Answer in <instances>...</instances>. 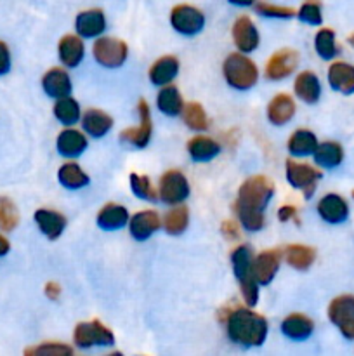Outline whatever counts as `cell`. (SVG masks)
I'll return each mask as SVG.
<instances>
[{
	"label": "cell",
	"mask_w": 354,
	"mask_h": 356,
	"mask_svg": "<svg viewBox=\"0 0 354 356\" xmlns=\"http://www.w3.org/2000/svg\"><path fill=\"white\" fill-rule=\"evenodd\" d=\"M183 118H184V124H186L189 129H193V131L201 132L208 127L207 113H205L203 106H201L200 103H196V101L184 104Z\"/></svg>",
	"instance_id": "38"
},
{
	"label": "cell",
	"mask_w": 354,
	"mask_h": 356,
	"mask_svg": "<svg viewBox=\"0 0 354 356\" xmlns=\"http://www.w3.org/2000/svg\"><path fill=\"white\" fill-rule=\"evenodd\" d=\"M314 47L321 59L328 61V59L335 58L337 52H339V47H337L335 42V31L332 28H321L314 37Z\"/></svg>",
	"instance_id": "37"
},
{
	"label": "cell",
	"mask_w": 354,
	"mask_h": 356,
	"mask_svg": "<svg viewBox=\"0 0 354 356\" xmlns=\"http://www.w3.org/2000/svg\"><path fill=\"white\" fill-rule=\"evenodd\" d=\"M233 40L238 51L243 54L255 51L259 47V31L248 16H239L233 24Z\"/></svg>",
	"instance_id": "14"
},
{
	"label": "cell",
	"mask_w": 354,
	"mask_h": 356,
	"mask_svg": "<svg viewBox=\"0 0 354 356\" xmlns=\"http://www.w3.org/2000/svg\"><path fill=\"white\" fill-rule=\"evenodd\" d=\"M130 188H132V193H134L135 197L141 198V200H148V202L156 200V193L155 190H153V184L151 181H149V177L132 172Z\"/></svg>",
	"instance_id": "41"
},
{
	"label": "cell",
	"mask_w": 354,
	"mask_h": 356,
	"mask_svg": "<svg viewBox=\"0 0 354 356\" xmlns=\"http://www.w3.org/2000/svg\"><path fill=\"white\" fill-rule=\"evenodd\" d=\"M222 232H224V235L228 236L229 240H236L239 236L238 226H236V222L233 221H226L224 225H222Z\"/></svg>",
	"instance_id": "47"
},
{
	"label": "cell",
	"mask_w": 354,
	"mask_h": 356,
	"mask_svg": "<svg viewBox=\"0 0 354 356\" xmlns=\"http://www.w3.org/2000/svg\"><path fill=\"white\" fill-rule=\"evenodd\" d=\"M285 174H287V181L290 183V186L304 191L307 198L314 193L316 183L321 177V172L316 167L309 165V163L295 162L292 159L287 160V163H285Z\"/></svg>",
	"instance_id": "10"
},
{
	"label": "cell",
	"mask_w": 354,
	"mask_h": 356,
	"mask_svg": "<svg viewBox=\"0 0 354 356\" xmlns=\"http://www.w3.org/2000/svg\"><path fill=\"white\" fill-rule=\"evenodd\" d=\"M94 59L104 68H118L128 56V47L124 40L115 37H99L92 47Z\"/></svg>",
	"instance_id": "6"
},
{
	"label": "cell",
	"mask_w": 354,
	"mask_h": 356,
	"mask_svg": "<svg viewBox=\"0 0 354 356\" xmlns=\"http://www.w3.org/2000/svg\"><path fill=\"white\" fill-rule=\"evenodd\" d=\"M45 294H47L49 299H58L59 298V285L58 284H47V287H45Z\"/></svg>",
	"instance_id": "48"
},
{
	"label": "cell",
	"mask_w": 354,
	"mask_h": 356,
	"mask_svg": "<svg viewBox=\"0 0 354 356\" xmlns=\"http://www.w3.org/2000/svg\"><path fill=\"white\" fill-rule=\"evenodd\" d=\"M295 115V103L288 94H278L267 104V118L274 125H285Z\"/></svg>",
	"instance_id": "26"
},
{
	"label": "cell",
	"mask_w": 354,
	"mask_h": 356,
	"mask_svg": "<svg viewBox=\"0 0 354 356\" xmlns=\"http://www.w3.org/2000/svg\"><path fill=\"white\" fill-rule=\"evenodd\" d=\"M328 83L333 90L342 94L354 92V66L349 63L335 61L328 68Z\"/></svg>",
	"instance_id": "19"
},
{
	"label": "cell",
	"mask_w": 354,
	"mask_h": 356,
	"mask_svg": "<svg viewBox=\"0 0 354 356\" xmlns=\"http://www.w3.org/2000/svg\"><path fill=\"white\" fill-rule=\"evenodd\" d=\"M222 73H224L226 82L236 90L252 89L259 79V70H257L255 63L246 58V54L243 52L229 54L222 65Z\"/></svg>",
	"instance_id": "3"
},
{
	"label": "cell",
	"mask_w": 354,
	"mask_h": 356,
	"mask_svg": "<svg viewBox=\"0 0 354 356\" xmlns=\"http://www.w3.org/2000/svg\"><path fill=\"white\" fill-rule=\"evenodd\" d=\"M42 87H44L47 96L59 99V97L69 96V92H71V80H69L66 70L56 66V68H51L42 76Z\"/></svg>",
	"instance_id": "20"
},
{
	"label": "cell",
	"mask_w": 354,
	"mask_h": 356,
	"mask_svg": "<svg viewBox=\"0 0 354 356\" xmlns=\"http://www.w3.org/2000/svg\"><path fill=\"white\" fill-rule=\"evenodd\" d=\"M353 198H354V191H353Z\"/></svg>",
	"instance_id": "52"
},
{
	"label": "cell",
	"mask_w": 354,
	"mask_h": 356,
	"mask_svg": "<svg viewBox=\"0 0 354 356\" xmlns=\"http://www.w3.org/2000/svg\"><path fill=\"white\" fill-rule=\"evenodd\" d=\"M19 222V212L10 198L0 197V229L12 232Z\"/></svg>",
	"instance_id": "39"
},
{
	"label": "cell",
	"mask_w": 354,
	"mask_h": 356,
	"mask_svg": "<svg viewBox=\"0 0 354 356\" xmlns=\"http://www.w3.org/2000/svg\"><path fill=\"white\" fill-rule=\"evenodd\" d=\"M328 318L346 339H354V296L344 294L333 299L328 306Z\"/></svg>",
	"instance_id": "9"
},
{
	"label": "cell",
	"mask_w": 354,
	"mask_h": 356,
	"mask_svg": "<svg viewBox=\"0 0 354 356\" xmlns=\"http://www.w3.org/2000/svg\"><path fill=\"white\" fill-rule=\"evenodd\" d=\"M285 257H287V263L292 268L298 271H305L311 268V264L316 259V250L311 249L307 245H301V243H294V245H288L285 250Z\"/></svg>",
	"instance_id": "34"
},
{
	"label": "cell",
	"mask_w": 354,
	"mask_h": 356,
	"mask_svg": "<svg viewBox=\"0 0 354 356\" xmlns=\"http://www.w3.org/2000/svg\"><path fill=\"white\" fill-rule=\"evenodd\" d=\"M58 179L59 184L68 190H80V188L87 186L89 184V176L85 174V170L75 162H66L59 167L58 170Z\"/></svg>",
	"instance_id": "30"
},
{
	"label": "cell",
	"mask_w": 354,
	"mask_h": 356,
	"mask_svg": "<svg viewBox=\"0 0 354 356\" xmlns=\"http://www.w3.org/2000/svg\"><path fill=\"white\" fill-rule=\"evenodd\" d=\"M106 28V17L101 9H89L76 14L75 30L82 38L99 37Z\"/></svg>",
	"instance_id": "16"
},
{
	"label": "cell",
	"mask_w": 354,
	"mask_h": 356,
	"mask_svg": "<svg viewBox=\"0 0 354 356\" xmlns=\"http://www.w3.org/2000/svg\"><path fill=\"white\" fill-rule=\"evenodd\" d=\"M187 222H189L187 207L179 204L174 209H170L165 214V218H163V228H165V232L169 235H180L187 228Z\"/></svg>",
	"instance_id": "35"
},
{
	"label": "cell",
	"mask_w": 354,
	"mask_h": 356,
	"mask_svg": "<svg viewBox=\"0 0 354 356\" xmlns=\"http://www.w3.org/2000/svg\"><path fill=\"white\" fill-rule=\"evenodd\" d=\"M297 16L298 19L304 21V23L318 26V24L323 23L321 2H319V0H305L301 6V9H298Z\"/></svg>",
	"instance_id": "42"
},
{
	"label": "cell",
	"mask_w": 354,
	"mask_h": 356,
	"mask_svg": "<svg viewBox=\"0 0 354 356\" xmlns=\"http://www.w3.org/2000/svg\"><path fill=\"white\" fill-rule=\"evenodd\" d=\"M170 24L177 33L193 37L203 30L205 16L198 7L189 6V3H179L170 13Z\"/></svg>",
	"instance_id": "8"
},
{
	"label": "cell",
	"mask_w": 354,
	"mask_h": 356,
	"mask_svg": "<svg viewBox=\"0 0 354 356\" xmlns=\"http://www.w3.org/2000/svg\"><path fill=\"white\" fill-rule=\"evenodd\" d=\"M73 341L82 350H89L92 346H111L115 343V336L99 320H92V322H82L75 327Z\"/></svg>",
	"instance_id": "5"
},
{
	"label": "cell",
	"mask_w": 354,
	"mask_h": 356,
	"mask_svg": "<svg viewBox=\"0 0 354 356\" xmlns=\"http://www.w3.org/2000/svg\"><path fill=\"white\" fill-rule=\"evenodd\" d=\"M82 127L92 138H103L113 127V118L103 110H87L82 117Z\"/></svg>",
	"instance_id": "29"
},
{
	"label": "cell",
	"mask_w": 354,
	"mask_h": 356,
	"mask_svg": "<svg viewBox=\"0 0 354 356\" xmlns=\"http://www.w3.org/2000/svg\"><path fill=\"white\" fill-rule=\"evenodd\" d=\"M318 148V139L307 129H297L288 139V152L294 156H307Z\"/></svg>",
	"instance_id": "32"
},
{
	"label": "cell",
	"mask_w": 354,
	"mask_h": 356,
	"mask_svg": "<svg viewBox=\"0 0 354 356\" xmlns=\"http://www.w3.org/2000/svg\"><path fill=\"white\" fill-rule=\"evenodd\" d=\"M255 10L260 14V16L278 17V19H288V17L295 16V10L292 9V7L273 6V3H267V2H257Z\"/></svg>",
	"instance_id": "43"
},
{
	"label": "cell",
	"mask_w": 354,
	"mask_h": 356,
	"mask_svg": "<svg viewBox=\"0 0 354 356\" xmlns=\"http://www.w3.org/2000/svg\"><path fill=\"white\" fill-rule=\"evenodd\" d=\"M35 222L40 228V232L47 236L49 240H56L62 235L66 228V218L58 211L51 209H38L35 212Z\"/></svg>",
	"instance_id": "18"
},
{
	"label": "cell",
	"mask_w": 354,
	"mask_h": 356,
	"mask_svg": "<svg viewBox=\"0 0 354 356\" xmlns=\"http://www.w3.org/2000/svg\"><path fill=\"white\" fill-rule=\"evenodd\" d=\"M281 252L278 249H269L260 252L253 259V275L259 285H267L273 282L278 268H280Z\"/></svg>",
	"instance_id": "15"
},
{
	"label": "cell",
	"mask_w": 354,
	"mask_h": 356,
	"mask_svg": "<svg viewBox=\"0 0 354 356\" xmlns=\"http://www.w3.org/2000/svg\"><path fill=\"white\" fill-rule=\"evenodd\" d=\"M10 70V52L6 42L0 40V75H6Z\"/></svg>",
	"instance_id": "45"
},
{
	"label": "cell",
	"mask_w": 354,
	"mask_h": 356,
	"mask_svg": "<svg viewBox=\"0 0 354 356\" xmlns=\"http://www.w3.org/2000/svg\"><path fill=\"white\" fill-rule=\"evenodd\" d=\"M294 90L298 99L307 104H314L318 103L319 96H321V83H319V79L316 76V73L302 72L295 79Z\"/></svg>",
	"instance_id": "24"
},
{
	"label": "cell",
	"mask_w": 354,
	"mask_h": 356,
	"mask_svg": "<svg viewBox=\"0 0 354 356\" xmlns=\"http://www.w3.org/2000/svg\"><path fill=\"white\" fill-rule=\"evenodd\" d=\"M187 153L194 162H208L221 153V146L208 136H194L187 141Z\"/></svg>",
	"instance_id": "28"
},
{
	"label": "cell",
	"mask_w": 354,
	"mask_h": 356,
	"mask_svg": "<svg viewBox=\"0 0 354 356\" xmlns=\"http://www.w3.org/2000/svg\"><path fill=\"white\" fill-rule=\"evenodd\" d=\"M158 197L167 205H179L189 197V183L180 170H167L160 177Z\"/></svg>",
	"instance_id": "7"
},
{
	"label": "cell",
	"mask_w": 354,
	"mask_h": 356,
	"mask_svg": "<svg viewBox=\"0 0 354 356\" xmlns=\"http://www.w3.org/2000/svg\"><path fill=\"white\" fill-rule=\"evenodd\" d=\"M298 54L294 49H280L269 58L266 65V76L269 80H283L295 72Z\"/></svg>",
	"instance_id": "12"
},
{
	"label": "cell",
	"mask_w": 354,
	"mask_h": 356,
	"mask_svg": "<svg viewBox=\"0 0 354 356\" xmlns=\"http://www.w3.org/2000/svg\"><path fill=\"white\" fill-rule=\"evenodd\" d=\"M347 40H349V44L353 45V47H354V33H351L349 37H347Z\"/></svg>",
	"instance_id": "51"
},
{
	"label": "cell",
	"mask_w": 354,
	"mask_h": 356,
	"mask_svg": "<svg viewBox=\"0 0 354 356\" xmlns=\"http://www.w3.org/2000/svg\"><path fill=\"white\" fill-rule=\"evenodd\" d=\"M54 117L65 125H75L80 120V106L73 97H59L54 104Z\"/></svg>",
	"instance_id": "36"
},
{
	"label": "cell",
	"mask_w": 354,
	"mask_h": 356,
	"mask_svg": "<svg viewBox=\"0 0 354 356\" xmlns=\"http://www.w3.org/2000/svg\"><path fill=\"white\" fill-rule=\"evenodd\" d=\"M9 249H10L9 240H7L3 235H0V257L6 256V254L9 252Z\"/></svg>",
	"instance_id": "49"
},
{
	"label": "cell",
	"mask_w": 354,
	"mask_h": 356,
	"mask_svg": "<svg viewBox=\"0 0 354 356\" xmlns=\"http://www.w3.org/2000/svg\"><path fill=\"white\" fill-rule=\"evenodd\" d=\"M312 330H314V323L309 316L302 315V313H292L281 322V332L292 341L309 339Z\"/></svg>",
	"instance_id": "21"
},
{
	"label": "cell",
	"mask_w": 354,
	"mask_h": 356,
	"mask_svg": "<svg viewBox=\"0 0 354 356\" xmlns=\"http://www.w3.org/2000/svg\"><path fill=\"white\" fill-rule=\"evenodd\" d=\"M56 146H58L59 155L66 156V159H75L85 152L87 138L75 129H65L62 132H59Z\"/></svg>",
	"instance_id": "23"
},
{
	"label": "cell",
	"mask_w": 354,
	"mask_h": 356,
	"mask_svg": "<svg viewBox=\"0 0 354 356\" xmlns=\"http://www.w3.org/2000/svg\"><path fill=\"white\" fill-rule=\"evenodd\" d=\"M236 214H238V219L239 222H242L243 228L246 229V232H259V229H262L264 226V214L260 211H253V209H246V207H239V205H236Z\"/></svg>",
	"instance_id": "40"
},
{
	"label": "cell",
	"mask_w": 354,
	"mask_h": 356,
	"mask_svg": "<svg viewBox=\"0 0 354 356\" xmlns=\"http://www.w3.org/2000/svg\"><path fill=\"white\" fill-rule=\"evenodd\" d=\"M162 226V219H160L156 211H146L137 212L128 219V229H130V236L137 242H144L149 236L155 235Z\"/></svg>",
	"instance_id": "13"
},
{
	"label": "cell",
	"mask_w": 354,
	"mask_h": 356,
	"mask_svg": "<svg viewBox=\"0 0 354 356\" xmlns=\"http://www.w3.org/2000/svg\"><path fill=\"white\" fill-rule=\"evenodd\" d=\"M179 73V61L174 56H162L149 68V80L155 86H169Z\"/></svg>",
	"instance_id": "25"
},
{
	"label": "cell",
	"mask_w": 354,
	"mask_h": 356,
	"mask_svg": "<svg viewBox=\"0 0 354 356\" xmlns=\"http://www.w3.org/2000/svg\"><path fill=\"white\" fill-rule=\"evenodd\" d=\"M26 355H54V356H62V355H71L73 350L66 344L61 343H44L42 346H33L28 348L24 351Z\"/></svg>",
	"instance_id": "44"
},
{
	"label": "cell",
	"mask_w": 354,
	"mask_h": 356,
	"mask_svg": "<svg viewBox=\"0 0 354 356\" xmlns=\"http://www.w3.org/2000/svg\"><path fill=\"white\" fill-rule=\"evenodd\" d=\"M139 122L137 127H128L125 129L120 134L121 141L128 143V145L135 146V148H146V145L151 139V113H149V106L144 99L139 101Z\"/></svg>",
	"instance_id": "11"
},
{
	"label": "cell",
	"mask_w": 354,
	"mask_h": 356,
	"mask_svg": "<svg viewBox=\"0 0 354 356\" xmlns=\"http://www.w3.org/2000/svg\"><path fill=\"white\" fill-rule=\"evenodd\" d=\"M58 54L62 65L68 66V68L78 66L82 63L83 54H85V47H83V42L80 38V35H65L59 40Z\"/></svg>",
	"instance_id": "22"
},
{
	"label": "cell",
	"mask_w": 354,
	"mask_h": 356,
	"mask_svg": "<svg viewBox=\"0 0 354 356\" xmlns=\"http://www.w3.org/2000/svg\"><path fill=\"white\" fill-rule=\"evenodd\" d=\"M226 330L229 339L239 346H260L267 337V320L259 313L238 308L229 313Z\"/></svg>",
	"instance_id": "1"
},
{
	"label": "cell",
	"mask_w": 354,
	"mask_h": 356,
	"mask_svg": "<svg viewBox=\"0 0 354 356\" xmlns=\"http://www.w3.org/2000/svg\"><path fill=\"white\" fill-rule=\"evenodd\" d=\"M127 209L117 204H108L97 214V226L104 232H115V229L124 228L128 222Z\"/></svg>",
	"instance_id": "27"
},
{
	"label": "cell",
	"mask_w": 354,
	"mask_h": 356,
	"mask_svg": "<svg viewBox=\"0 0 354 356\" xmlns=\"http://www.w3.org/2000/svg\"><path fill=\"white\" fill-rule=\"evenodd\" d=\"M318 214L321 216L323 221L337 225V222L346 221L347 214H349V207H347V202L340 195L328 193L318 202Z\"/></svg>",
	"instance_id": "17"
},
{
	"label": "cell",
	"mask_w": 354,
	"mask_h": 356,
	"mask_svg": "<svg viewBox=\"0 0 354 356\" xmlns=\"http://www.w3.org/2000/svg\"><path fill=\"white\" fill-rule=\"evenodd\" d=\"M274 191L276 190H274L273 181L269 177L262 176V174H257V176L243 181V184L239 186L236 205L264 212L271 198L274 197Z\"/></svg>",
	"instance_id": "4"
},
{
	"label": "cell",
	"mask_w": 354,
	"mask_h": 356,
	"mask_svg": "<svg viewBox=\"0 0 354 356\" xmlns=\"http://www.w3.org/2000/svg\"><path fill=\"white\" fill-rule=\"evenodd\" d=\"M312 155H314V162L325 169H333V167L340 165L344 159L342 146L335 141H325L318 145Z\"/></svg>",
	"instance_id": "33"
},
{
	"label": "cell",
	"mask_w": 354,
	"mask_h": 356,
	"mask_svg": "<svg viewBox=\"0 0 354 356\" xmlns=\"http://www.w3.org/2000/svg\"><path fill=\"white\" fill-rule=\"evenodd\" d=\"M295 216H297V209H295L294 205H283V207L278 211V219H280L281 222L290 221V219H294Z\"/></svg>",
	"instance_id": "46"
},
{
	"label": "cell",
	"mask_w": 354,
	"mask_h": 356,
	"mask_svg": "<svg viewBox=\"0 0 354 356\" xmlns=\"http://www.w3.org/2000/svg\"><path fill=\"white\" fill-rule=\"evenodd\" d=\"M233 6H239V7H248L255 3V0H229Z\"/></svg>",
	"instance_id": "50"
},
{
	"label": "cell",
	"mask_w": 354,
	"mask_h": 356,
	"mask_svg": "<svg viewBox=\"0 0 354 356\" xmlns=\"http://www.w3.org/2000/svg\"><path fill=\"white\" fill-rule=\"evenodd\" d=\"M156 104H158V110L169 117H177V115L183 113L184 108L183 96H180L179 89L174 86L162 87V90L156 96Z\"/></svg>",
	"instance_id": "31"
},
{
	"label": "cell",
	"mask_w": 354,
	"mask_h": 356,
	"mask_svg": "<svg viewBox=\"0 0 354 356\" xmlns=\"http://www.w3.org/2000/svg\"><path fill=\"white\" fill-rule=\"evenodd\" d=\"M231 264L243 299L248 306H255L257 298H259V284H257L255 275H253V256L250 247H236L231 252Z\"/></svg>",
	"instance_id": "2"
}]
</instances>
